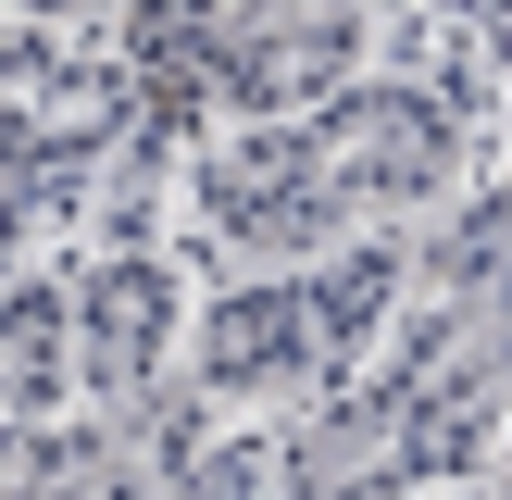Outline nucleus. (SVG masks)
Segmentation results:
<instances>
[{"mask_svg": "<svg viewBox=\"0 0 512 500\" xmlns=\"http://www.w3.org/2000/svg\"><path fill=\"white\" fill-rule=\"evenodd\" d=\"M350 63L338 0H213V88L250 100L275 125V100H325V75Z\"/></svg>", "mask_w": 512, "mask_h": 500, "instance_id": "nucleus-1", "label": "nucleus"}, {"mask_svg": "<svg viewBox=\"0 0 512 500\" xmlns=\"http://www.w3.org/2000/svg\"><path fill=\"white\" fill-rule=\"evenodd\" d=\"M313 163L325 188H338V213H363V200H425L450 163V125L425 113L413 88H375V100H338V113L313 125Z\"/></svg>", "mask_w": 512, "mask_h": 500, "instance_id": "nucleus-2", "label": "nucleus"}, {"mask_svg": "<svg viewBox=\"0 0 512 500\" xmlns=\"http://www.w3.org/2000/svg\"><path fill=\"white\" fill-rule=\"evenodd\" d=\"M213 375L225 388H263V375H313V363H338L350 350V325H338V300H325V275L300 288V275H275V288H238V300H213Z\"/></svg>", "mask_w": 512, "mask_h": 500, "instance_id": "nucleus-3", "label": "nucleus"}, {"mask_svg": "<svg viewBox=\"0 0 512 500\" xmlns=\"http://www.w3.org/2000/svg\"><path fill=\"white\" fill-rule=\"evenodd\" d=\"M163 275L150 263H100L88 288H75V375H88L100 400H138L150 388V350H163Z\"/></svg>", "mask_w": 512, "mask_h": 500, "instance_id": "nucleus-4", "label": "nucleus"}, {"mask_svg": "<svg viewBox=\"0 0 512 500\" xmlns=\"http://www.w3.org/2000/svg\"><path fill=\"white\" fill-rule=\"evenodd\" d=\"M100 475H113L100 425H13L0 438V500H88Z\"/></svg>", "mask_w": 512, "mask_h": 500, "instance_id": "nucleus-5", "label": "nucleus"}, {"mask_svg": "<svg viewBox=\"0 0 512 500\" xmlns=\"http://www.w3.org/2000/svg\"><path fill=\"white\" fill-rule=\"evenodd\" d=\"M438 275H450V300H512V188H500V200H475V213L450 225Z\"/></svg>", "mask_w": 512, "mask_h": 500, "instance_id": "nucleus-6", "label": "nucleus"}, {"mask_svg": "<svg viewBox=\"0 0 512 500\" xmlns=\"http://www.w3.org/2000/svg\"><path fill=\"white\" fill-rule=\"evenodd\" d=\"M50 363H63V300L25 288L13 300V400H50Z\"/></svg>", "mask_w": 512, "mask_h": 500, "instance_id": "nucleus-7", "label": "nucleus"}, {"mask_svg": "<svg viewBox=\"0 0 512 500\" xmlns=\"http://www.w3.org/2000/svg\"><path fill=\"white\" fill-rule=\"evenodd\" d=\"M250 488H263V463H250V450H213V463L163 475V488H150V500H250Z\"/></svg>", "mask_w": 512, "mask_h": 500, "instance_id": "nucleus-8", "label": "nucleus"}]
</instances>
